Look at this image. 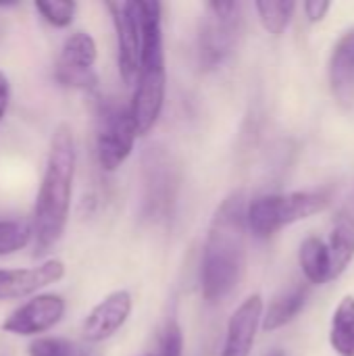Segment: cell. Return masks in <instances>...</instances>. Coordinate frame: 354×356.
<instances>
[{
    "instance_id": "obj_2",
    "label": "cell",
    "mask_w": 354,
    "mask_h": 356,
    "mask_svg": "<svg viewBox=\"0 0 354 356\" xmlns=\"http://www.w3.org/2000/svg\"><path fill=\"white\" fill-rule=\"evenodd\" d=\"M75 161L73 131L67 123H61L50 140L46 169L33 207V240L38 254L50 250L65 234L71 211Z\"/></svg>"
},
{
    "instance_id": "obj_22",
    "label": "cell",
    "mask_w": 354,
    "mask_h": 356,
    "mask_svg": "<svg viewBox=\"0 0 354 356\" xmlns=\"http://www.w3.org/2000/svg\"><path fill=\"white\" fill-rule=\"evenodd\" d=\"M33 6L40 13V17L44 21H48L52 27L71 25V21L75 17V10H77V4L71 2V0H58V2H42V0H38Z\"/></svg>"
},
{
    "instance_id": "obj_27",
    "label": "cell",
    "mask_w": 354,
    "mask_h": 356,
    "mask_svg": "<svg viewBox=\"0 0 354 356\" xmlns=\"http://www.w3.org/2000/svg\"><path fill=\"white\" fill-rule=\"evenodd\" d=\"M267 356H284L280 350H275V353H271V355H267Z\"/></svg>"
},
{
    "instance_id": "obj_26",
    "label": "cell",
    "mask_w": 354,
    "mask_h": 356,
    "mask_svg": "<svg viewBox=\"0 0 354 356\" xmlns=\"http://www.w3.org/2000/svg\"><path fill=\"white\" fill-rule=\"evenodd\" d=\"M8 100H10V86H8V79L4 77V73L0 71V121L8 108Z\"/></svg>"
},
{
    "instance_id": "obj_11",
    "label": "cell",
    "mask_w": 354,
    "mask_h": 356,
    "mask_svg": "<svg viewBox=\"0 0 354 356\" xmlns=\"http://www.w3.org/2000/svg\"><path fill=\"white\" fill-rule=\"evenodd\" d=\"M65 277V265L58 259L44 261L38 267L0 269V300L27 298L33 292Z\"/></svg>"
},
{
    "instance_id": "obj_7",
    "label": "cell",
    "mask_w": 354,
    "mask_h": 356,
    "mask_svg": "<svg viewBox=\"0 0 354 356\" xmlns=\"http://www.w3.org/2000/svg\"><path fill=\"white\" fill-rule=\"evenodd\" d=\"M144 211L150 219H163L171 211L177 190V173L163 148H148L144 154Z\"/></svg>"
},
{
    "instance_id": "obj_5",
    "label": "cell",
    "mask_w": 354,
    "mask_h": 356,
    "mask_svg": "<svg viewBox=\"0 0 354 356\" xmlns=\"http://www.w3.org/2000/svg\"><path fill=\"white\" fill-rule=\"evenodd\" d=\"M138 129L129 106L115 100H100L98 104V136L96 152L104 171L119 169L134 150Z\"/></svg>"
},
{
    "instance_id": "obj_19",
    "label": "cell",
    "mask_w": 354,
    "mask_h": 356,
    "mask_svg": "<svg viewBox=\"0 0 354 356\" xmlns=\"http://www.w3.org/2000/svg\"><path fill=\"white\" fill-rule=\"evenodd\" d=\"M332 348L340 356H354V298L346 296L332 317Z\"/></svg>"
},
{
    "instance_id": "obj_14",
    "label": "cell",
    "mask_w": 354,
    "mask_h": 356,
    "mask_svg": "<svg viewBox=\"0 0 354 356\" xmlns=\"http://www.w3.org/2000/svg\"><path fill=\"white\" fill-rule=\"evenodd\" d=\"M330 86L342 108L354 106V29L346 31L332 50Z\"/></svg>"
},
{
    "instance_id": "obj_12",
    "label": "cell",
    "mask_w": 354,
    "mask_h": 356,
    "mask_svg": "<svg viewBox=\"0 0 354 356\" xmlns=\"http://www.w3.org/2000/svg\"><path fill=\"white\" fill-rule=\"evenodd\" d=\"M131 313V294L117 290L98 302L83 321L81 334L88 342H104L115 336Z\"/></svg>"
},
{
    "instance_id": "obj_3",
    "label": "cell",
    "mask_w": 354,
    "mask_h": 356,
    "mask_svg": "<svg viewBox=\"0 0 354 356\" xmlns=\"http://www.w3.org/2000/svg\"><path fill=\"white\" fill-rule=\"evenodd\" d=\"M330 204L328 190L269 194L255 198L246 209L248 229L257 238H269L286 225L309 219Z\"/></svg>"
},
{
    "instance_id": "obj_20",
    "label": "cell",
    "mask_w": 354,
    "mask_h": 356,
    "mask_svg": "<svg viewBox=\"0 0 354 356\" xmlns=\"http://www.w3.org/2000/svg\"><path fill=\"white\" fill-rule=\"evenodd\" d=\"M255 8L259 13L263 27L269 33L280 35L290 25L296 2H292V0H259V2H255Z\"/></svg>"
},
{
    "instance_id": "obj_8",
    "label": "cell",
    "mask_w": 354,
    "mask_h": 356,
    "mask_svg": "<svg viewBox=\"0 0 354 356\" xmlns=\"http://www.w3.org/2000/svg\"><path fill=\"white\" fill-rule=\"evenodd\" d=\"M65 315V300L58 294H40L17 307L2 321V332L13 336H38L61 323Z\"/></svg>"
},
{
    "instance_id": "obj_9",
    "label": "cell",
    "mask_w": 354,
    "mask_h": 356,
    "mask_svg": "<svg viewBox=\"0 0 354 356\" xmlns=\"http://www.w3.org/2000/svg\"><path fill=\"white\" fill-rule=\"evenodd\" d=\"M106 8L117 31L121 77L125 83H134L140 75V21L136 2H106Z\"/></svg>"
},
{
    "instance_id": "obj_25",
    "label": "cell",
    "mask_w": 354,
    "mask_h": 356,
    "mask_svg": "<svg viewBox=\"0 0 354 356\" xmlns=\"http://www.w3.org/2000/svg\"><path fill=\"white\" fill-rule=\"evenodd\" d=\"M303 6H305V13H307L309 21L311 23H317V21H321L328 15V10H330L332 4L325 2V0H307Z\"/></svg>"
},
{
    "instance_id": "obj_4",
    "label": "cell",
    "mask_w": 354,
    "mask_h": 356,
    "mask_svg": "<svg viewBox=\"0 0 354 356\" xmlns=\"http://www.w3.org/2000/svg\"><path fill=\"white\" fill-rule=\"evenodd\" d=\"M242 31L240 2H209L198 40V63L202 69H215L236 48Z\"/></svg>"
},
{
    "instance_id": "obj_6",
    "label": "cell",
    "mask_w": 354,
    "mask_h": 356,
    "mask_svg": "<svg viewBox=\"0 0 354 356\" xmlns=\"http://www.w3.org/2000/svg\"><path fill=\"white\" fill-rule=\"evenodd\" d=\"M98 48L94 38L88 31L71 33L61 50V56L54 67V79L58 86L75 90H94L98 77L94 73V63Z\"/></svg>"
},
{
    "instance_id": "obj_16",
    "label": "cell",
    "mask_w": 354,
    "mask_h": 356,
    "mask_svg": "<svg viewBox=\"0 0 354 356\" xmlns=\"http://www.w3.org/2000/svg\"><path fill=\"white\" fill-rule=\"evenodd\" d=\"M330 259H332V280L340 277L354 259V219L340 215L334 223L330 236Z\"/></svg>"
},
{
    "instance_id": "obj_10",
    "label": "cell",
    "mask_w": 354,
    "mask_h": 356,
    "mask_svg": "<svg viewBox=\"0 0 354 356\" xmlns=\"http://www.w3.org/2000/svg\"><path fill=\"white\" fill-rule=\"evenodd\" d=\"M165 100V65L140 69L136 92L129 102V111L138 129V136L148 134L163 108Z\"/></svg>"
},
{
    "instance_id": "obj_24",
    "label": "cell",
    "mask_w": 354,
    "mask_h": 356,
    "mask_svg": "<svg viewBox=\"0 0 354 356\" xmlns=\"http://www.w3.org/2000/svg\"><path fill=\"white\" fill-rule=\"evenodd\" d=\"M163 356H182L184 350V336L175 321H171L163 334Z\"/></svg>"
},
{
    "instance_id": "obj_23",
    "label": "cell",
    "mask_w": 354,
    "mask_h": 356,
    "mask_svg": "<svg viewBox=\"0 0 354 356\" xmlns=\"http://www.w3.org/2000/svg\"><path fill=\"white\" fill-rule=\"evenodd\" d=\"M73 344L63 338H35L27 346L29 356H73Z\"/></svg>"
},
{
    "instance_id": "obj_21",
    "label": "cell",
    "mask_w": 354,
    "mask_h": 356,
    "mask_svg": "<svg viewBox=\"0 0 354 356\" xmlns=\"http://www.w3.org/2000/svg\"><path fill=\"white\" fill-rule=\"evenodd\" d=\"M33 238V225H27L25 221H0V257L15 254L21 248L29 244Z\"/></svg>"
},
{
    "instance_id": "obj_18",
    "label": "cell",
    "mask_w": 354,
    "mask_h": 356,
    "mask_svg": "<svg viewBox=\"0 0 354 356\" xmlns=\"http://www.w3.org/2000/svg\"><path fill=\"white\" fill-rule=\"evenodd\" d=\"M307 294H309L307 288H294V290L277 296L269 305V309L263 317V330L275 332V330L284 327L286 323H290L303 311V307L307 302Z\"/></svg>"
},
{
    "instance_id": "obj_17",
    "label": "cell",
    "mask_w": 354,
    "mask_h": 356,
    "mask_svg": "<svg viewBox=\"0 0 354 356\" xmlns=\"http://www.w3.org/2000/svg\"><path fill=\"white\" fill-rule=\"evenodd\" d=\"M300 267L311 284L332 282V259L330 248L319 238H307L300 246Z\"/></svg>"
},
{
    "instance_id": "obj_15",
    "label": "cell",
    "mask_w": 354,
    "mask_h": 356,
    "mask_svg": "<svg viewBox=\"0 0 354 356\" xmlns=\"http://www.w3.org/2000/svg\"><path fill=\"white\" fill-rule=\"evenodd\" d=\"M140 21V69L165 65L163 33H161V4L154 0L136 2Z\"/></svg>"
},
{
    "instance_id": "obj_1",
    "label": "cell",
    "mask_w": 354,
    "mask_h": 356,
    "mask_svg": "<svg viewBox=\"0 0 354 356\" xmlns=\"http://www.w3.org/2000/svg\"><path fill=\"white\" fill-rule=\"evenodd\" d=\"M246 200L230 194L215 211L202 252V294L209 302L225 300L246 271Z\"/></svg>"
},
{
    "instance_id": "obj_13",
    "label": "cell",
    "mask_w": 354,
    "mask_h": 356,
    "mask_svg": "<svg viewBox=\"0 0 354 356\" xmlns=\"http://www.w3.org/2000/svg\"><path fill=\"white\" fill-rule=\"evenodd\" d=\"M261 317H263V298L259 294H252L230 317L221 356H250Z\"/></svg>"
}]
</instances>
